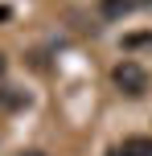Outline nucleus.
<instances>
[{"mask_svg": "<svg viewBox=\"0 0 152 156\" xmlns=\"http://www.w3.org/2000/svg\"><path fill=\"white\" fill-rule=\"evenodd\" d=\"M128 4H132V8H148L152 0H128Z\"/></svg>", "mask_w": 152, "mask_h": 156, "instance_id": "nucleus-5", "label": "nucleus"}, {"mask_svg": "<svg viewBox=\"0 0 152 156\" xmlns=\"http://www.w3.org/2000/svg\"><path fill=\"white\" fill-rule=\"evenodd\" d=\"M99 8H103V16H107V21H115V16H128V12H132V4H128V0H103Z\"/></svg>", "mask_w": 152, "mask_h": 156, "instance_id": "nucleus-3", "label": "nucleus"}, {"mask_svg": "<svg viewBox=\"0 0 152 156\" xmlns=\"http://www.w3.org/2000/svg\"><path fill=\"white\" fill-rule=\"evenodd\" d=\"M29 156H41V152H29Z\"/></svg>", "mask_w": 152, "mask_h": 156, "instance_id": "nucleus-8", "label": "nucleus"}, {"mask_svg": "<svg viewBox=\"0 0 152 156\" xmlns=\"http://www.w3.org/2000/svg\"><path fill=\"white\" fill-rule=\"evenodd\" d=\"M107 156H128V152H123V148H111V152H107Z\"/></svg>", "mask_w": 152, "mask_h": 156, "instance_id": "nucleus-6", "label": "nucleus"}, {"mask_svg": "<svg viewBox=\"0 0 152 156\" xmlns=\"http://www.w3.org/2000/svg\"><path fill=\"white\" fill-rule=\"evenodd\" d=\"M0 74H4V54H0Z\"/></svg>", "mask_w": 152, "mask_h": 156, "instance_id": "nucleus-7", "label": "nucleus"}, {"mask_svg": "<svg viewBox=\"0 0 152 156\" xmlns=\"http://www.w3.org/2000/svg\"><path fill=\"white\" fill-rule=\"evenodd\" d=\"M128 156H152V136H132V140L119 144Z\"/></svg>", "mask_w": 152, "mask_h": 156, "instance_id": "nucleus-2", "label": "nucleus"}, {"mask_svg": "<svg viewBox=\"0 0 152 156\" xmlns=\"http://www.w3.org/2000/svg\"><path fill=\"white\" fill-rule=\"evenodd\" d=\"M25 103V94H12L8 86H0V107H21Z\"/></svg>", "mask_w": 152, "mask_h": 156, "instance_id": "nucleus-4", "label": "nucleus"}, {"mask_svg": "<svg viewBox=\"0 0 152 156\" xmlns=\"http://www.w3.org/2000/svg\"><path fill=\"white\" fill-rule=\"evenodd\" d=\"M111 78H115V86H119L123 94H132V99H140V94L148 90V70H144L140 62H132V58L115 66V70H111Z\"/></svg>", "mask_w": 152, "mask_h": 156, "instance_id": "nucleus-1", "label": "nucleus"}]
</instances>
